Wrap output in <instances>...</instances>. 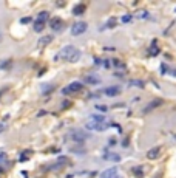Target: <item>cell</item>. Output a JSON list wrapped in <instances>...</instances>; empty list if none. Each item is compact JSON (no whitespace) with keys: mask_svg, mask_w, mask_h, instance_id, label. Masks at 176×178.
Instances as JSON below:
<instances>
[{"mask_svg":"<svg viewBox=\"0 0 176 178\" xmlns=\"http://www.w3.org/2000/svg\"><path fill=\"white\" fill-rule=\"evenodd\" d=\"M65 60V62H77L80 59V51L74 47V45H67V47H63L57 54L54 56V60Z\"/></svg>","mask_w":176,"mask_h":178,"instance_id":"cell-1","label":"cell"},{"mask_svg":"<svg viewBox=\"0 0 176 178\" xmlns=\"http://www.w3.org/2000/svg\"><path fill=\"white\" fill-rule=\"evenodd\" d=\"M85 127L88 130H94V132H104L110 127V124L105 122V118L104 116H99V115H91L88 118Z\"/></svg>","mask_w":176,"mask_h":178,"instance_id":"cell-2","label":"cell"},{"mask_svg":"<svg viewBox=\"0 0 176 178\" xmlns=\"http://www.w3.org/2000/svg\"><path fill=\"white\" fill-rule=\"evenodd\" d=\"M67 136H68V139H71V141L82 142V141H85V139L88 138V133L83 132V130H80V129H73V130L68 132Z\"/></svg>","mask_w":176,"mask_h":178,"instance_id":"cell-3","label":"cell"},{"mask_svg":"<svg viewBox=\"0 0 176 178\" xmlns=\"http://www.w3.org/2000/svg\"><path fill=\"white\" fill-rule=\"evenodd\" d=\"M85 31H87V23L85 22H76V23L71 25V34L73 36H80Z\"/></svg>","mask_w":176,"mask_h":178,"instance_id":"cell-4","label":"cell"},{"mask_svg":"<svg viewBox=\"0 0 176 178\" xmlns=\"http://www.w3.org/2000/svg\"><path fill=\"white\" fill-rule=\"evenodd\" d=\"M80 90H82V84L76 81V82H71L68 87H65L63 90H62V93L63 95H71V93H77Z\"/></svg>","mask_w":176,"mask_h":178,"instance_id":"cell-5","label":"cell"},{"mask_svg":"<svg viewBox=\"0 0 176 178\" xmlns=\"http://www.w3.org/2000/svg\"><path fill=\"white\" fill-rule=\"evenodd\" d=\"M50 26L53 31H62L63 30V20L60 17H54V19L50 20Z\"/></svg>","mask_w":176,"mask_h":178,"instance_id":"cell-6","label":"cell"},{"mask_svg":"<svg viewBox=\"0 0 176 178\" xmlns=\"http://www.w3.org/2000/svg\"><path fill=\"white\" fill-rule=\"evenodd\" d=\"M116 177H117V169L116 167H110V169L102 172L99 178H116Z\"/></svg>","mask_w":176,"mask_h":178,"instance_id":"cell-7","label":"cell"},{"mask_svg":"<svg viewBox=\"0 0 176 178\" xmlns=\"http://www.w3.org/2000/svg\"><path fill=\"white\" fill-rule=\"evenodd\" d=\"M51 42H53V36H43V37H40L39 42H37V47H39V48H45L46 45H50Z\"/></svg>","mask_w":176,"mask_h":178,"instance_id":"cell-8","label":"cell"},{"mask_svg":"<svg viewBox=\"0 0 176 178\" xmlns=\"http://www.w3.org/2000/svg\"><path fill=\"white\" fill-rule=\"evenodd\" d=\"M83 81L87 84H91V85H97V84H100V77H97L96 74H87L83 77Z\"/></svg>","mask_w":176,"mask_h":178,"instance_id":"cell-9","label":"cell"},{"mask_svg":"<svg viewBox=\"0 0 176 178\" xmlns=\"http://www.w3.org/2000/svg\"><path fill=\"white\" fill-rule=\"evenodd\" d=\"M162 99H156V101H151L150 104H148L147 107H145V109H144V113H150L153 109H156V107H159V105H162Z\"/></svg>","mask_w":176,"mask_h":178,"instance_id":"cell-10","label":"cell"},{"mask_svg":"<svg viewBox=\"0 0 176 178\" xmlns=\"http://www.w3.org/2000/svg\"><path fill=\"white\" fill-rule=\"evenodd\" d=\"M119 93H120V88L117 85H111V87L105 88V95L107 96H117Z\"/></svg>","mask_w":176,"mask_h":178,"instance_id":"cell-11","label":"cell"},{"mask_svg":"<svg viewBox=\"0 0 176 178\" xmlns=\"http://www.w3.org/2000/svg\"><path fill=\"white\" fill-rule=\"evenodd\" d=\"M159 153H161V147H153V149H150V150L147 152V158L154 159V158L159 156Z\"/></svg>","mask_w":176,"mask_h":178,"instance_id":"cell-12","label":"cell"},{"mask_svg":"<svg viewBox=\"0 0 176 178\" xmlns=\"http://www.w3.org/2000/svg\"><path fill=\"white\" fill-rule=\"evenodd\" d=\"M104 159H108V161H114V163H117V161H120V155L105 152V153H104Z\"/></svg>","mask_w":176,"mask_h":178,"instance_id":"cell-13","label":"cell"},{"mask_svg":"<svg viewBox=\"0 0 176 178\" xmlns=\"http://www.w3.org/2000/svg\"><path fill=\"white\" fill-rule=\"evenodd\" d=\"M128 87L144 88V87H145V84H144V81H139V79H131V81H128Z\"/></svg>","mask_w":176,"mask_h":178,"instance_id":"cell-14","label":"cell"},{"mask_svg":"<svg viewBox=\"0 0 176 178\" xmlns=\"http://www.w3.org/2000/svg\"><path fill=\"white\" fill-rule=\"evenodd\" d=\"M48 19H50V13H48V11H42V13H39V16H37V20H36V22L45 23Z\"/></svg>","mask_w":176,"mask_h":178,"instance_id":"cell-15","label":"cell"},{"mask_svg":"<svg viewBox=\"0 0 176 178\" xmlns=\"http://www.w3.org/2000/svg\"><path fill=\"white\" fill-rule=\"evenodd\" d=\"M83 13H85V5H76L73 8V14L74 16H82Z\"/></svg>","mask_w":176,"mask_h":178,"instance_id":"cell-16","label":"cell"},{"mask_svg":"<svg viewBox=\"0 0 176 178\" xmlns=\"http://www.w3.org/2000/svg\"><path fill=\"white\" fill-rule=\"evenodd\" d=\"M148 54H150V56H157V54H159V48H157V42L156 40L153 42V45H151L150 51H148Z\"/></svg>","mask_w":176,"mask_h":178,"instance_id":"cell-17","label":"cell"},{"mask_svg":"<svg viewBox=\"0 0 176 178\" xmlns=\"http://www.w3.org/2000/svg\"><path fill=\"white\" fill-rule=\"evenodd\" d=\"M133 174H134V177H137V178L144 177V167H142V166H136V167H133Z\"/></svg>","mask_w":176,"mask_h":178,"instance_id":"cell-18","label":"cell"},{"mask_svg":"<svg viewBox=\"0 0 176 178\" xmlns=\"http://www.w3.org/2000/svg\"><path fill=\"white\" fill-rule=\"evenodd\" d=\"M43 26H45V23H40V22H34V31H36V33H40V31L43 30Z\"/></svg>","mask_w":176,"mask_h":178,"instance_id":"cell-19","label":"cell"},{"mask_svg":"<svg viewBox=\"0 0 176 178\" xmlns=\"http://www.w3.org/2000/svg\"><path fill=\"white\" fill-rule=\"evenodd\" d=\"M30 155H31L30 150H28V152H23V153L20 155V159H19V161H20V163H26V161H28V156H30Z\"/></svg>","mask_w":176,"mask_h":178,"instance_id":"cell-20","label":"cell"},{"mask_svg":"<svg viewBox=\"0 0 176 178\" xmlns=\"http://www.w3.org/2000/svg\"><path fill=\"white\" fill-rule=\"evenodd\" d=\"M116 23H117V20H116V17H110V20H108V28H114L116 26Z\"/></svg>","mask_w":176,"mask_h":178,"instance_id":"cell-21","label":"cell"},{"mask_svg":"<svg viewBox=\"0 0 176 178\" xmlns=\"http://www.w3.org/2000/svg\"><path fill=\"white\" fill-rule=\"evenodd\" d=\"M120 20H122V23H128V22L133 20V17L130 14H125V16H122V19H120Z\"/></svg>","mask_w":176,"mask_h":178,"instance_id":"cell-22","label":"cell"},{"mask_svg":"<svg viewBox=\"0 0 176 178\" xmlns=\"http://www.w3.org/2000/svg\"><path fill=\"white\" fill-rule=\"evenodd\" d=\"M136 17H139V19H145V17H148V13L147 11H139L136 14Z\"/></svg>","mask_w":176,"mask_h":178,"instance_id":"cell-23","label":"cell"},{"mask_svg":"<svg viewBox=\"0 0 176 178\" xmlns=\"http://www.w3.org/2000/svg\"><path fill=\"white\" fill-rule=\"evenodd\" d=\"M110 65H111V64H110V60H107V59H105V60H102V67H104V68H110Z\"/></svg>","mask_w":176,"mask_h":178,"instance_id":"cell-24","label":"cell"},{"mask_svg":"<svg viewBox=\"0 0 176 178\" xmlns=\"http://www.w3.org/2000/svg\"><path fill=\"white\" fill-rule=\"evenodd\" d=\"M113 65H116V67H122V68L125 67L124 64H120V60H117V59H114V60H113Z\"/></svg>","mask_w":176,"mask_h":178,"instance_id":"cell-25","label":"cell"},{"mask_svg":"<svg viewBox=\"0 0 176 178\" xmlns=\"http://www.w3.org/2000/svg\"><path fill=\"white\" fill-rule=\"evenodd\" d=\"M96 109L100 110V112H107V110H108V109H107V105H96Z\"/></svg>","mask_w":176,"mask_h":178,"instance_id":"cell-26","label":"cell"},{"mask_svg":"<svg viewBox=\"0 0 176 178\" xmlns=\"http://www.w3.org/2000/svg\"><path fill=\"white\" fill-rule=\"evenodd\" d=\"M5 161H6V153L2 152V153H0V163H5Z\"/></svg>","mask_w":176,"mask_h":178,"instance_id":"cell-27","label":"cell"},{"mask_svg":"<svg viewBox=\"0 0 176 178\" xmlns=\"http://www.w3.org/2000/svg\"><path fill=\"white\" fill-rule=\"evenodd\" d=\"M45 87H46V88H43V90H42L43 93H48V92L53 90V85H45Z\"/></svg>","mask_w":176,"mask_h":178,"instance_id":"cell-28","label":"cell"},{"mask_svg":"<svg viewBox=\"0 0 176 178\" xmlns=\"http://www.w3.org/2000/svg\"><path fill=\"white\" fill-rule=\"evenodd\" d=\"M20 22H22V23H30V22H31V17H23Z\"/></svg>","mask_w":176,"mask_h":178,"instance_id":"cell-29","label":"cell"},{"mask_svg":"<svg viewBox=\"0 0 176 178\" xmlns=\"http://www.w3.org/2000/svg\"><path fill=\"white\" fill-rule=\"evenodd\" d=\"M5 130H6V124L0 122V133H2V132H5Z\"/></svg>","mask_w":176,"mask_h":178,"instance_id":"cell-30","label":"cell"},{"mask_svg":"<svg viewBox=\"0 0 176 178\" xmlns=\"http://www.w3.org/2000/svg\"><path fill=\"white\" fill-rule=\"evenodd\" d=\"M173 76H176V70H173Z\"/></svg>","mask_w":176,"mask_h":178,"instance_id":"cell-31","label":"cell"},{"mask_svg":"<svg viewBox=\"0 0 176 178\" xmlns=\"http://www.w3.org/2000/svg\"><path fill=\"white\" fill-rule=\"evenodd\" d=\"M0 40H2V31H0Z\"/></svg>","mask_w":176,"mask_h":178,"instance_id":"cell-32","label":"cell"},{"mask_svg":"<svg viewBox=\"0 0 176 178\" xmlns=\"http://www.w3.org/2000/svg\"><path fill=\"white\" fill-rule=\"evenodd\" d=\"M116 178H122V177H119V175H117V177H116Z\"/></svg>","mask_w":176,"mask_h":178,"instance_id":"cell-33","label":"cell"},{"mask_svg":"<svg viewBox=\"0 0 176 178\" xmlns=\"http://www.w3.org/2000/svg\"><path fill=\"white\" fill-rule=\"evenodd\" d=\"M175 13H176V10H175Z\"/></svg>","mask_w":176,"mask_h":178,"instance_id":"cell-34","label":"cell"}]
</instances>
